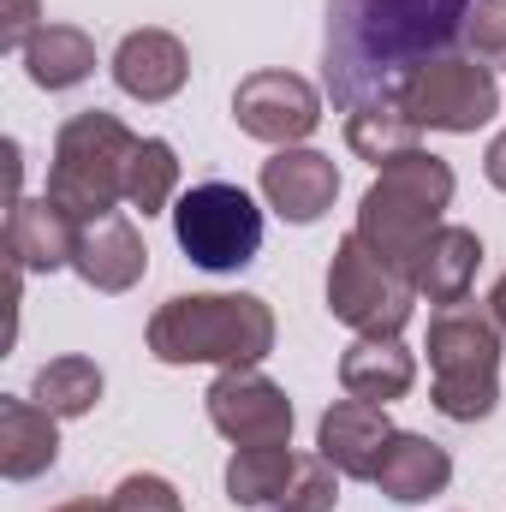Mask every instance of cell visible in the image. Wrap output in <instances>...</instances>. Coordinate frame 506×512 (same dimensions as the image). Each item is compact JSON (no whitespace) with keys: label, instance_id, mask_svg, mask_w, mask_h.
Listing matches in <instances>:
<instances>
[{"label":"cell","instance_id":"obj_1","mask_svg":"<svg viewBox=\"0 0 506 512\" xmlns=\"http://www.w3.org/2000/svg\"><path fill=\"white\" fill-rule=\"evenodd\" d=\"M477 0H328L322 84L340 114L393 102L411 72L453 54Z\"/></svg>","mask_w":506,"mask_h":512},{"label":"cell","instance_id":"obj_2","mask_svg":"<svg viewBox=\"0 0 506 512\" xmlns=\"http://www.w3.org/2000/svg\"><path fill=\"white\" fill-rule=\"evenodd\" d=\"M149 352L161 364L251 370L274 352V310L256 292H179L149 316Z\"/></svg>","mask_w":506,"mask_h":512},{"label":"cell","instance_id":"obj_3","mask_svg":"<svg viewBox=\"0 0 506 512\" xmlns=\"http://www.w3.org/2000/svg\"><path fill=\"white\" fill-rule=\"evenodd\" d=\"M453 191H459V179H453V167H447L441 155L405 149V155H393V161L376 167V179H370V191H364V203H358V227H352V233H358L393 274L411 280V262L423 251V239H429V233L441 227V215L453 209Z\"/></svg>","mask_w":506,"mask_h":512},{"label":"cell","instance_id":"obj_4","mask_svg":"<svg viewBox=\"0 0 506 512\" xmlns=\"http://www.w3.org/2000/svg\"><path fill=\"white\" fill-rule=\"evenodd\" d=\"M137 143L143 137L120 114H102V108L72 114L66 126L54 131V161H48V191L42 197L54 209H66L78 227L102 221V215H120Z\"/></svg>","mask_w":506,"mask_h":512},{"label":"cell","instance_id":"obj_5","mask_svg":"<svg viewBox=\"0 0 506 512\" xmlns=\"http://www.w3.org/2000/svg\"><path fill=\"white\" fill-rule=\"evenodd\" d=\"M429 399L453 423H477L501 405V322L489 304H447L429 316Z\"/></svg>","mask_w":506,"mask_h":512},{"label":"cell","instance_id":"obj_6","mask_svg":"<svg viewBox=\"0 0 506 512\" xmlns=\"http://www.w3.org/2000/svg\"><path fill=\"white\" fill-rule=\"evenodd\" d=\"M173 239L209 274H239L262 251V209L245 185L203 179L173 203Z\"/></svg>","mask_w":506,"mask_h":512},{"label":"cell","instance_id":"obj_7","mask_svg":"<svg viewBox=\"0 0 506 512\" xmlns=\"http://www.w3.org/2000/svg\"><path fill=\"white\" fill-rule=\"evenodd\" d=\"M411 280L393 274L358 233H346L334 245V262H328V316L346 322L352 334H370V340H399L405 322H411Z\"/></svg>","mask_w":506,"mask_h":512},{"label":"cell","instance_id":"obj_8","mask_svg":"<svg viewBox=\"0 0 506 512\" xmlns=\"http://www.w3.org/2000/svg\"><path fill=\"white\" fill-rule=\"evenodd\" d=\"M393 102L417 131L465 137V131H483L501 114V84H495V66H483L471 54H441L423 72H411Z\"/></svg>","mask_w":506,"mask_h":512},{"label":"cell","instance_id":"obj_9","mask_svg":"<svg viewBox=\"0 0 506 512\" xmlns=\"http://www.w3.org/2000/svg\"><path fill=\"white\" fill-rule=\"evenodd\" d=\"M203 405H209V423L233 447H292V399L256 364L251 370H221L203 393Z\"/></svg>","mask_w":506,"mask_h":512},{"label":"cell","instance_id":"obj_10","mask_svg":"<svg viewBox=\"0 0 506 512\" xmlns=\"http://www.w3.org/2000/svg\"><path fill=\"white\" fill-rule=\"evenodd\" d=\"M233 120L256 143L292 149V143H304L322 126V90L310 78H298V72H251L233 90Z\"/></svg>","mask_w":506,"mask_h":512},{"label":"cell","instance_id":"obj_11","mask_svg":"<svg viewBox=\"0 0 506 512\" xmlns=\"http://www.w3.org/2000/svg\"><path fill=\"white\" fill-rule=\"evenodd\" d=\"M256 185H262V197H268V209H274L280 221L316 227V221L334 209V197H340V167H334V155L292 143V149H274V155L262 161V179H256Z\"/></svg>","mask_w":506,"mask_h":512},{"label":"cell","instance_id":"obj_12","mask_svg":"<svg viewBox=\"0 0 506 512\" xmlns=\"http://www.w3.org/2000/svg\"><path fill=\"white\" fill-rule=\"evenodd\" d=\"M393 441L387 405H364V399H334L316 423V453L340 471V477H364L376 483V465Z\"/></svg>","mask_w":506,"mask_h":512},{"label":"cell","instance_id":"obj_13","mask_svg":"<svg viewBox=\"0 0 506 512\" xmlns=\"http://www.w3.org/2000/svg\"><path fill=\"white\" fill-rule=\"evenodd\" d=\"M72 274L90 286V292H131L143 274H149V245L143 233L131 227L126 215H102V221H84L78 227V251H72Z\"/></svg>","mask_w":506,"mask_h":512},{"label":"cell","instance_id":"obj_14","mask_svg":"<svg viewBox=\"0 0 506 512\" xmlns=\"http://www.w3.org/2000/svg\"><path fill=\"white\" fill-rule=\"evenodd\" d=\"M191 78V54L173 30H131L114 48V84L131 102H173Z\"/></svg>","mask_w":506,"mask_h":512},{"label":"cell","instance_id":"obj_15","mask_svg":"<svg viewBox=\"0 0 506 512\" xmlns=\"http://www.w3.org/2000/svg\"><path fill=\"white\" fill-rule=\"evenodd\" d=\"M72 251H78V221L66 209H54L48 197H18L12 203V215H6V256L24 274L72 268Z\"/></svg>","mask_w":506,"mask_h":512},{"label":"cell","instance_id":"obj_16","mask_svg":"<svg viewBox=\"0 0 506 512\" xmlns=\"http://www.w3.org/2000/svg\"><path fill=\"white\" fill-rule=\"evenodd\" d=\"M477 262H483V239L471 227H435L423 239V251L411 262V292L429 298V304H465L471 298V280H477Z\"/></svg>","mask_w":506,"mask_h":512},{"label":"cell","instance_id":"obj_17","mask_svg":"<svg viewBox=\"0 0 506 512\" xmlns=\"http://www.w3.org/2000/svg\"><path fill=\"white\" fill-rule=\"evenodd\" d=\"M447 483H453V459H447V447H435L429 435L393 429V441H387V453H381V465H376V489L381 495L399 501V507H417V501L441 495Z\"/></svg>","mask_w":506,"mask_h":512},{"label":"cell","instance_id":"obj_18","mask_svg":"<svg viewBox=\"0 0 506 512\" xmlns=\"http://www.w3.org/2000/svg\"><path fill=\"white\" fill-rule=\"evenodd\" d=\"M60 459V417L36 399H0V471L12 483H30L54 471Z\"/></svg>","mask_w":506,"mask_h":512},{"label":"cell","instance_id":"obj_19","mask_svg":"<svg viewBox=\"0 0 506 512\" xmlns=\"http://www.w3.org/2000/svg\"><path fill=\"white\" fill-rule=\"evenodd\" d=\"M340 387L346 399H364V405H393L417 387V358L399 346V340H370L358 334V346H346L340 358Z\"/></svg>","mask_w":506,"mask_h":512},{"label":"cell","instance_id":"obj_20","mask_svg":"<svg viewBox=\"0 0 506 512\" xmlns=\"http://www.w3.org/2000/svg\"><path fill=\"white\" fill-rule=\"evenodd\" d=\"M24 72L36 90H78L96 72V42L78 24H42L24 48Z\"/></svg>","mask_w":506,"mask_h":512},{"label":"cell","instance_id":"obj_21","mask_svg":"<svg viewBox=\"0 0 506 512\" xmlns=\"http://www.w3.org/2000/svg\"><path fill=\"white\" fill-rule=\"evenodd\" d=\"M292 471H298L292 447H233V459H227V501L245 512H268L286 495Z\"/></svg>","mask_w":506,"mask_h":512},{"label":"cell","instance_id":"obj_22","mask_svg":"<svg viewBox=\"0 0 506 512\" xmlns=\"http://www.w3.org/2000/svg\"><path fill=\"white\" fill-rule=\"evenodd\" d=\"M30 399H36L42 411H54V417H90L96 399H102V370H96V358H78V352L48 358V364L36 370V382H30Z\"/></svg>","mask_w":506,"mask_h":512},{"label":"cell","instance_id":"obj_23","mask_svg":"<svg viewBox=\"0 0 506 512\" xmlns=\"http://www.w3.org/2000/svg\"><path fill=\"white\" fill-rule=\"evenodd\" d=\"M126 203L143 221L179 203V149H173L167 137H143V143H137L131 173H126Z\"/></svg>","mask_w":506,"mask_h":512},{"label":"cell","instance_id":"obj_24","mask_svg":"<svg viewBox=\"0 0 506 512\" xmlns=\"http://www.w3.org/2000/svg\"><path fill=\"white\" fill-rule=\"evenodd\" d=\"M346 143H352V155H364V161L381 167V161L417 149V126L399 114V102H376V108L346 114Z\"/></svg>","mask_w":506,"mask_h":512},{"label":"cell","instance_id":"obj_25","mask_svg":"<svg viewBox=\"0 0 506 512\" xmlns=\"http://www.w3.org/2000/svg\"><path fill=\"white\" fill-rule=\"evenodd\" d=\"M340 507V471L322 453H298V471L286 483V495L268 512H334Z\"/></svg>","mask_w":506,"mask_h":512},{"label":"cell","instance_id":"obj_26","mask_svg":"<svg viewBox=\"0 0 506 512\" xmlns=\"http://www.w3.org/2000/svg\"><path fill=\"white\" fill-rule=\"evenodd\" d=\"M465 42H471V60L506 66V0H477V6H471Z\"/></svg>","mask_w":506,"mask_h":512},{"label":"cell","instance_id":"obj_27","mask_svg":"<svg viewBox=\"0 0 506 512\" xmlns=\"http://www.w3.org/2000/svg\"><path fill=\"white\" fill-rule=\"evenodd\" d=\"M114 512H185V507H179V489L167 477L131 471V477H120V489H114Z\"/></svg>","mask_w":506,"mask_h":512},{"label":"cell","instance_id":"obj_28","mask_svg":"<svg viewBox=\"0 0 506 512\" xmlns=\"http://www.w3.org/2000/svg\"><path fill=\"white\" fill-rule=\"evenodd\" d=\"M42 24H48L42 18V0H0V48L6 54H24Z\"/></svg>","mask_w":506,"mask_h":512},{"label":"cell","instance_id":"obj_29","mask_svg":"<svg viewBox=\"0 0 506 512\" xmlns=\"http://www.w3.org/2000/svg\"><path fill=\"white\" fill-rule=\"evenodd\" d=\"M483 173H489V185H495V191H506V131L489 143V155H483Z\"/></svg>","mask_w":506,"mask_h":512},{"label":"cell","instance_id":"obj_30","mask_svg":"<svg viewBox=\"0 0 506 512\" xmlns=\"http://www.w3.org/2000/svg\"><path fill=\"white\" fill-rule=\"evenodd\" d=\"M489 316L501 322V334H506V274L495 280V292H489Z\"/></svg>","mask_w":506,"mask_h":512},{"label":"cell","instance_id":"obj_31","mask_svg":"<svg viewBox=\"0 0 506 512\" xmlns=\"http://www.w3.org/2000/svg\"><path fill=\"white\" fill-rule=\"evenodd\" d=\"M54 512H114V501H90V495H78V501H66V507Z\"/></svg>","mask_w":506,"mask_h":512}]
</instances>
